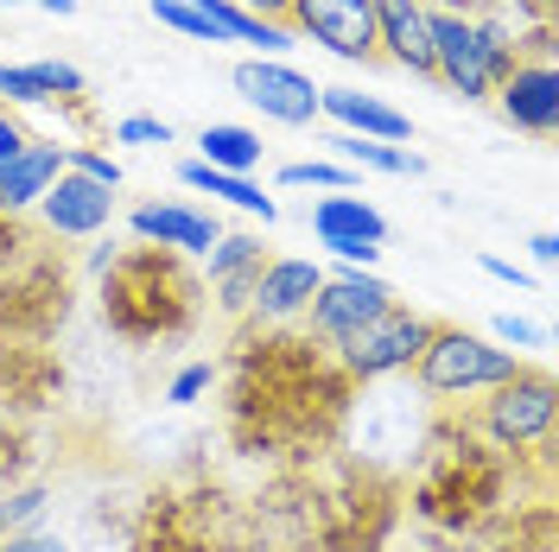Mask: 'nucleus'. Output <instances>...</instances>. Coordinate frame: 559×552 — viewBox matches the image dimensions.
I'll return each instance as SVG.
<instances>
[{
    "instance_id": "7c9ffc66",
    "label": "nucleus",
    "mask_w": 559,
    "mask_h": 552,
    "mask_svg": "<svg viewBox=\"0 0 559 552\" xmlns=\"http://www.w3.org/2000/svg\"><path fill=\"white\" fill-rule=\"evenodd\" d=\"M0 96L13 108H45L51 103V83L38 64H0Z\"/></svg>"
},
{
    "instance_id": "473e14b6",
    "label": "nucleus",
    "mask_w": 559,
    "mask_h": 552,
    "mask_svg": "<svg viewBox=\"0 0 559 552\" xmlns=\"http://www.w3.org/2000/svg\"><path fill=\"white\" fill-rule=\"evenodd\" d=\"M64 172L96 178V184H108V191H121V166L108 159L103 146H64Z\"/></svg>"
},
{
    "instance_id": "1a4fd4ad",
    "label": "nucleus",
    "mask_w": 559,
    "mask_h": 552,
    "mask_svg": "<svg viewBox=\"0 0 559 552\" xmlns=\"http://www.w3.org/2000/svg\"><path fill=\"white\" fill-rule=\"evenodd\" d=\"M432 324H439V317H419V311H407V305H388V311H376L362 331H349L344 344H331V356H337V369H344L356 387H376V381H394V375L414 369L426 337H432Z\"/></svg>"
},
{
    "instance_id": "58836bf2",
    "label": "nucleus",
    "mask_w": 559,
    "mask_h": 552,
    "mask_svg": "<svg viewBox=\"0 0 559 552\" xmlns=\"http://www.w3.org/2000/svg\"><path fill=\"white\" fill-rule=\"evenodd\" d=\"M0 552H70L64 540H51V533H7V540H0Z\"/></svg>"
},
{
    "instance_id": "e433bc0d",
    "label": "nucleus",
    "mask_w": 559,
    "mask_h": 552,
    "mask_svg": "<svg viewBox=\"0 0 559 552\" xmlns=\"http://www.w3.org/2000/svg\"><path fill=\"white\" fill-rule=\"evenodd\" d=\"M26 248H33V229H26L20 216H7V209H0V267H13Z\"/></svg>"
},
{
    "instance_id": "6e6552de",
    "label": "nucleus",
    "mask_w": 559,
    "mask_h": 552,
    "mask_svg": "<svg viewBox=\"0 0 559 552\" xmlns=\"http://www.w3.org/2000/svg\"><path fill=\"white\" fill-rule=\"evenodd\" d=\"M515 369H522V356L502 349L496 337H477L464 324H432V337H426V349H419V362L407 375L419 381L426 400H477L489 387H502Z\"/></svg>"
},
{
    "instance_id": "ddd939ff",
    "label": "nucleus",
    "mask_w": 559,
    "mask_h": 552,
    "mask_svg": "<svg viewBox=\"0 0 559 552\" xmlns=\"http://www.w3.org/2000/svg\"><path fill=\"white\" fill-rule=\"evenodd\" d=\"M229 83L248 108H261L280 128H312L318 121V83L306 70L280 64V58H248V64L229 70Z\"/></svg>"
},
{
    "instance_id": "c756f323",
    "label": "nucleus",
    "mask_w": 559,
    "mask_h": 552,
    "mask_svg": "<svg viewBox=\"0 0 559 552\" xmlns=\"http://www.w3.org/2000/svg\"><path fill=\"white\" fill-rule=\"evenodd\" d=\"M45 508H51V495L38 483H20V489L0 495V527H7V533H33L38 520H45Z\"/></svg>"
},
{
    "instance_id": "a18cd8bd",
    "label": "nucleus",
    "mask_w": 559,
    "mask_h": 552,
    "mask_svg": "<svg viewBox=\"0 0 559 552\" xmlns=\"http://www.w3.org/2000/svg\"><path fill=\"white\" fill-rule=\"evenodd\" d=\"M0 540H7V527H0Z\"/></svg>"
},
{
    "instance_id": "f704fd0d",
    "label": "nucleus",
    "mask_w": 559,
    "mask_h": 552,
    "mask_svg": "<svg viewBox=\"0 0 559 552\" xmlns=\"http://www.w3.org/2000/svg\"><path fill=\"white\" fill-rule=\"evenodd\" d=\"M210 381H216L210 362H185V369L173 375V387H166V400H173V407H191V400H204L210 394Z\"/></svg>"
},
{
    "instance_id": "4be33fe9",
    "label": "nucleus",
    "mask_w": 559,
    "mask_h": 552,
    "mask_svg": "<svg viewBox=\"0 0 559 552\" xmlns=\"http://www.w3.org/2000/svg\"><path fill=\"white\" fill-rule=\"evenodd\" d=\"M312 236L324 248L337 242H388V216L369 197H356V191H331V197H318L312 204Z\"/></svg>"
},
{
    "instance_id": "393cba45",
    "label": "nucleus",
    "mask_w": 559,
    "mask_h": 552,
    "mask_svg": "<svg viewBox=\"0 0 559 552\" xmlns=\"http://www.w3.org/2000/svg\"><path fill=\"white\" fill-rule=\"evenodd\" d=\"M261 134L254 128H242V121H210L204 134H198V159L204 166H216V172H242L254 178V166H261Z\"/></svg>"
},
{
    "instance_id": "7ed1b4c3",
    "label": "nucleus",
    "mask_w": 559,
    "mask_h": 552,
    "mask_svg": "<svg viewBox=\"0 0 559 552\" xmlns=\"http://www.w3.org/2000/svg\"><path fill=\"white\" fill-rule=\"evenodd\" d=\"M204 274L191 267V254L178 248H115L103 274H96V305L103 324L121 344H185L204 324Z\"/></svg>"
},
{
    "instance_id": "2eb2a0df",
    "label": "nucleus",
    "mask_w": 559,
    "mask_h": 552,
    "mask_svg": "<svg viewBox=\"0 0 559 552\" xmlns=\"http://www.w3.org/2000/svg\"><path fill=\"white\" fill-rule=\"evenodd\" d=\"M33 209H38V223H45V236H58V242H90V236H103L108 223H115V191L96 184V178L58 172V184H51Z\"/></svg>"
},
{
    "instance_id": "4468645a",
    "label": "nucleus",
    "mask_w": 559,
    "mask_h": 552,
    "mask_svg": "<svg viewBox=\"0 0 559 552\" xmlns=\"http://www.w3.org/2000/svg\"><path fill=\"white\" fill-rule=\"evenodd\" d=\"M426 33H432V76L464 96V103H489V89H496V76L484 64V45H477V26L464 20V13H432L426 7Z\"/></svg>"
},
{
    "instance_id": "aec40b11",
    "label": "nucleus",
    "mask_w": 559,
    "mask_h": 552,
    "mask_svg": "<svg viewBox=\"0 0 559 552\" xmlns=\"http://www.w3.org/2000/svg\"><path fill=\"white\" fill-rule=\"evenodd\" d=\"M318 115H331L356 140H388V146L414 140V121L401 108H388L382 96H362V89H318Z\"/></svg>"
},
{
    "instance_id": "c9c22d12",
    "label": "nucleus",
    "mask_w": 559,
    "mask_h": 552,
    "mask_svg": "<svg viewBox=\"0 0 559 552\" xmlns=\"http://www.w3.org/2000/svg\"><path fill=\"white\" fill-rule=\"evenodd\" d=\"M496 344L522 356V349H547V331H540V324H527V317H515V311H502V317H496Z\"/></svg>"
},
{
    "instance_id": "37998d69",
    "label": "nucleus",
    "mask_w": 559,
    "mask_h": 552,
    "mask_svg": "<svg viewBox=\"0 0 559 552\" xmlns=\"http://www.w3.org/2000/svg\"><path fill=\"white\" fill-rule=\"evenodd\" d=\"M527 254H534L540 267H554V261H559V236H554V229H540V236L527 242Z\"/></svg>"
},
{
    "instance_id": "2f4dec72",
    "label": "nucleus",
    "mask_w": 559,
    "mask_h": 552,
    "mask_svg": "<svg viewBox=\"0 0 559 552\" xmlns=\"http://www.w3.org/2000/svg\"><path fill=\"white\" fill-rule=\"evenodd\" d=\"M153 20L173 26V33H185V38H198V45H223V33L210 26L198 7H185V0H153Z\"/></svg>"
},
{
    "instance_id": "cd10ccee",
    "label": "nucleus",
    "mask_w": 559,
    "mask_h": 552,
    "mask_svg": "<svg viewBox=\"0 0 559 552\" xmlns=\"http://www.w3.org/2000/svg\"><path fill=\"white\" fill-rule=\"evenodd\" d=\"M267 261H274V254L261 248V236H248V229L229 236V229H223L216 248L204 254V286H210V279H223V274H242V267H267Z\"/></svg>"
},
{
    "instance_id": "bb28decb",
    "label": "nucleus",
    "mask_w": 559,
    "mask_h": 552,
    "mask_svg": "<svg viewBox=\"0 0 559 552\" xmlns=\"http://www.w3.org/2000/svg\"><path fill=\"white\" fill-rule=\"evenodd\" d=\"M33 464H38L33 425H26V419H0V495L26 483V477H33Z\"/></svg>"
},
{
    "instance_id": "9d476101",
    "label": "nucleus",
    "mask_w": 559,
    "mask_h": 552,
    "mask_svg": "<svg viewBox=\"0 0 559 552\" xmlns=\"http://www.w3.org/2000/svg\"><path fill=\"white\" fill-rule=\"evenodd\" d=\"M286 26H293V38H312V45H324L344 64H376L382 58V45H376V0H293Z\"/></svg>"
},
{
    "instance_id": "4c0bfd02",
    "label": "nucleus",
    "mask_w": 559,
    "mask_h": 552,
    "mask_svg": "<svg viewBox=\"0 0 559 552\" xmlns=\"http://www.w3.org/2000/svg\"><path fill=\"white\" fill-rule=\"evenodd\" d=\"M509 13H515V33L522 26H554V0H502Z\"/></svg>"
},
{
    "instance_id": "c85d7f7f",
    "label": "nucleus",
    "mask_w": 559,
    "mask_h": 552,
    "mask_svg": "<svg viewBox=\"0 0 559 552\" xmlns=\"http://www.w3.org/2000/svg\"><path fill=\"white\" fill-rule=\"evenodd\" d=\"M280 184H293V191H356V172L337 166V159H293V166H280Z\"/></svg>"
},
{
    "instance_id": "6ab92c4d",
    "label": "nucleus",
    "mask_w": 559,
    "mask_h": 552,
    "mask_svg": "<svg viewBox=\"0 0 559 552\" xmlns=\"http://www.w3.org/2000/svg\"><path fill=\"white\" fill-rule=\"evenodd\" d=\"M376 45L388 64L432 76V33H426V0H376Z\"/></svg>"
},
{
    "instance_id": "423d86ee",
    "label": "nucleus",
    "mask_w": 559,
    "mask_h": 552,
    "mask_svg": "<svg viewBox=\"0 0 559 552\" xmlns=\"http://www.w3.org/2000/svg\"><path fill=\"white\" fill-rule=\"evenodd\" d=\"M496 451H509L515 464H534L540 477L554 470V425H559V387L547 369L522 362L502 387H489L477 419H471Z\"/></svg>"
},
{
    "instance_id": "a211bd4d",
    "label": "nucleus",
    "mask_w": 559,
    "mask_h": 552,
    "mask_svg": "<svg viewBox=\"0 0 559 552\" xmlns=\"http://www.w3.org/2000/svg\"><path fill=\"white\" fill-rule=\"evenodd\" d=\"M128 229H134V242L178 248V254H210L216 236H223V223L198 204H140L128 216Z\"/></svg>"
},
{
    "instance_id": "dca6fc26",
    "label": "nucleus",
    "mask_w": 559,
    "mask_h": 552,
    "mask_svg": "<svg viewBox=\"0 0 559 552\" xmlns=\"http://www.w3.org/2000/svg\"><path fill=\"white\" fill-rule=\"evenodd\" d=\"M489 96H496L502 121H509L515 134L554 140V128H559V76H554V64H515Z\"/></svg>"
},
{
    "instance_id": "b1692460",
    "label": "nucleus",
    "mask_w": 559,
    "mask_h": 552,
    "mask_svg": "<svg viewBox=\"0 0 559 552\" xmlns=\"http://www.w3.org/2000/svg\"><path fill=\"white\" fill-rule=\"evenodd\" d=\"M178 184H185V191H204V197H223V204L248 209V216H261V223H274V216H280V204L254 184V178L216 172V166H204V159H185V166H178Z\"/></svg>"
},
{
    "instance_id": "f3484780",
    "label": "nucleus",
    "mask_w": 559,
    "mask_h": 552,
    "mask_svg": "<svg viewBox=\"0 0 559 552\" xmlns=\"http://www.w3.org/2000/svg\"><path fill=\"white\" fill-rule=\"evenodd\" d=\"M318 286H324V267H318V261L280 254V261L261 267V286H254V305H248L242 324H299Z\"/></svg>"
},
{
    "instance_id": "ea45409f",
    "label": "nucleus",
    "mask_w": 559,
    "mask_h": 552,
    "mask_svg": "<svg viewBox=\"0 0 559 552\" xmlns=\"http://www.w3.org/2000/svg\"><path fill=\"white\" fill-rule=\"evenodd\" d=\"M477 267H484V274H496V279H509L515 292H527V274L515 267V261H502V254H477Z\"/></svg>"
},
{
    "instance_id": "20e7f679",
    "label": "nucleus",
    "mask_w": 559,
    "mask_h": 552,
    "mask_svg": "<svg viewBox=\"0 0 559 552\" xmlns=\"http://www.w3.org/2000/svg\"><path fill=\"white\" fill-rule=\"evenodd\" d=\"M306 477V508H312L318 552H388L401 527V483L369 457H318L299 470Z\"/></svg>"
},
{
    "instance_id": "72a5a7b5",
    "label": "nucleus",
    "mask_w": 559,
    "mask_h": 552,
    "mask_svg": "<svg viewBox=\"0 0 559 552\" xmlns=\"http://www.w3.org/2000/svg\"><path fill=\"white\" fill-rule=\"evenodd\" d=\"M115 140L121 146H173V128L159 115H128V121H115Z\"/></svg>"
},
{
    "instance_id": "79ce46f5",
    "label": "nucleus",
    "mask_w": 559,
    "mask_h": 552,
    "mask_svg": "<svg viewBox=\"0 0 559 552\" xmlns=\"http://www.w3.org/2000/svg\"><path fill=\"white\" fill-rule=\"evenodd\" d=\"M236 7H248L254 20H274V26H286V7H293V0H236Z\"/></svg>"
},
{
    "instance_id": "9b49d317",
    "label": "nucleus",
    "mask_w": 559,
    "mask_h": 552,
    "mask_svg": "<svg viewBox=\"0 0 559 552\" xmlns=\"http://www.w3.org/2000/svg\"><path fill=\"white\" fill-rule=\"evenodd\" d=\"M64 362L51 344H0V419H45L64 400Z\"/></svg>"
},
{
    "instance_id": "412c9836",
    "label": "nucleus",
    "mask_w": 559,
    "mask_h": 552,
    "mask_svg": "<svg viewBox=\"0 0 559 552\" xmlns=\"http://www.w3.org/2000/svg\"><path fill=\"white\" fill-rule=\"evenodd\" d=\"M58 172H64V146L51 140V146H26V153H13V159H0V209L7 216H26V209L58 184Z\"/></svg>"
},
{
    "instance_id": "5701e85b",
    "label": "nucleus",
    "mask_w": 559,
    "mask_h": 552,
    "mask_svg": "<svg viewBox=\"0 0 559 552\" xmlns=\"http://www.w3.org/2000/svg\"><path fill=\"white\" fill-rule=\"evenodd\" d=\"M484 540H489V552H559L554 502H547V495H527V502H515V508H509V515L484 533Z\"/></svg>"
},
{
    "instance_id": "a19ab883",
    "label": "nucleus",
    "mask_w": 559,
    "mask_h": 552,
    "mask_svg": "<svg viewBox=\"0 0 559 552\" xmlns=\"http://www.w3.org/2000/svg\"><path fill=\"white\" fill-rule=\"evenodd\" d=\"M33 140H26V128L13 121V115H0V159H13V153H26Z\"/></svg>"
},
{
    "instance_id": "f8f14e48",
    "label": "nucleus",
    "mask_w": 559,
    "mask_h": 552,
    "mask_svg": "<svg viewBox=\"0 0 559 552\" xmlns=\"http://www.w3.org/2000/svg\"><path fill=\"white\" fill-rule=\"evenodd\" d=\"M394 305V292H388V279L362 274V267H344V274H324V286L312 292V305H306V324L299 331H312L318 344H344L349 331H362L376 311Z\"/></svg>"
},
{
    "instance_id": "f03ea898",
    "label": "nucleus",
    "mask_w": 559,
    "mask_h": 552,
    "mask_svg": "<svg viewBox=\"0 0 559 552\" xmlns=\"http://www.w3.org/2000/svg\"><path fill=\"white\" fill-rule=\"evenodd\" d=\"M522 470L509 451H496L464 413H445L419 439L414 489H401V508L439 540H484L496 520L522 502Z\"/></svg>"
},
{
    "instance_id": "0eeeda50",
    "label": "nucleus",
    "mask_w": 559,
    "mask_h": 552,
    "mask_svg": "<svg viewBox=\"0 0 559 552\" xmlns=\"http://www.w3.org/2000/svg\"><path fill=\"white\" fill-rule=\"evenodd\" d=\"M76 305V267L58 248H26L0 267V344H51Z\"/></svg>"
},
{
    "instance_id": "c03bdc74",
    "label": "nucleus",
    "mask_w": 559,
    "mask_h": 552,
    "mask_svg": "<svg viewBox=\"0 0 559 552\" xmlns=\"http://www.w3.org/2000/svg\"><path fill=\"white\" fill-rule=\"evenodd\" d=\"M33 7H45V13H58V20H70V13H76V0H33Z\"/></svg>"
},
{
    "instance_id": "a878e982",
    "label": "nucleus",
    "mask_w": 559,
    "mask_h": 552,
    "mask_svg": "<svg viewBox=\"0 0 559 552\" xmlns=\"http://www.w3.org/2000/svg\"><path fill=\"white\" fill-rule=\"evenodd\" d=\"M331 159L349 166V172H388V178H419L426 159L414 146H388V140H356V134H337L331 140Z\"/></svg>"
},
{
    "instance_id": "39448f33",
    "label": "nucleus",
    "mask_w": 559,
    "mask_h": 552,
    "mask_svg": "<svg viewBox=\"0 0 559 552\" xmlns=\"http://www.w3.org/2000/svg\"><path fill=\"white\" fill-rule=\"evenodd\" d=\"M248 520L216 483H173L153 489L134 508L128 552H242Z\"/></svg>"
},
{
    "instance_id": "f257e3e1",
    "label": "nucleus",
    "mask_w": 559,
    "mask_h": 552,
    "mask_svg": "<svg viewBox=\"0 0 559 552\" xmlns=\"http://www.w3.org/2000/svg\"><path fill=\"white\" fill-rule=\"evenodd\" d=\"M356 381L337 369V356L299 324H242L229 344V381H223V419L236 457L306 470L318 457L344 451Z\"/></svg>"
}]
</instances>
